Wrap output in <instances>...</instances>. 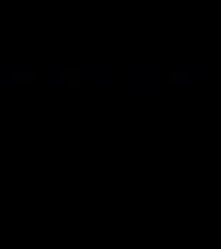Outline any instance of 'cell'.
Masks as SVG:
<instances>
[]
</instances>
